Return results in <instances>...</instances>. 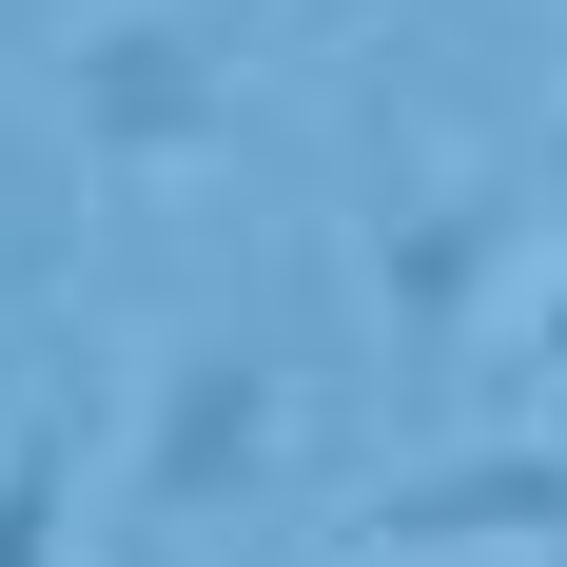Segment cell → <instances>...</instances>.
<instances>
[{
    "instance_id": "obj_1",
    "label": "cell",
    "mask_w": 567,
    "mask_h": 567,
    "mask_svg": "<svg viewBox=\"0 0 567 567\" xmlns=\"http://www.w3.org/2000/svg\"><path fill=\"white\" fill-rule=\"evenodd\" d=\"M216 99H235V40L176 20V0H99V20L59 40V137H79V176H176L216 137Z\"/></svg>"
},
{
    "instance_id": "obj_2",
    "label": "cell",
    "mask_w": 567,
    "mask_h": 567,
    "mask_svg": "<svg viewBox=\"0 0 567 567\" xmlns=\"http://www.w3.org/2000/svg\"><path fill=\"white\" fill-rule=\"evenodd\" d=\"M255 489H293V372L255 333L157 352V392H137V509H157V528H216V509H255Z\"/></svg>"
},
{
    "instance_id": "obj_3",
    "label": "cell",
    "mask_w": 567,
    "mask_h": 567,
    "mask_svg": "<svg viewBox=\"0 0 567 567\" xmlns=\"http://www.w3.org/2000/svg\"><path fill=\"white\" fill-rule=\"evenodd\" d=\"M548 255V196H528L509 157H451V176H411L392 235H372V313H392V352H470L489 333V293Z\"/></svg>"
},
{
    "instance_id": "obj_4",
    "label": "cell",
    "mask_w": 567,
    "mask_h": 567,
    "mask_svg": "<svg viewBox=\"0 0 567 567\" xmlns=\"http://www.w3.org/2000/svg\"><path fill=\"white\" fill-rule=\"evenodd\" d=\"M548 528H567V451H548V411H509L489 451H431L411 489H372L352 548H548Z\"/></svg>"
},
{
    "instance_id": "obj_5",
    "label": "cell",
    "mask_w": 567,
    "mask_h": 567,
    "mask_svg": "<svg viewBox=\"0 0 567 567\" xmlns=\"http://www.w3.org/2000/svg\"><path fill=\"white\" fill-rule=\"evenodd\" d=\"M0 567H79V411L0 431Z\"/></svg>"
},
{
    "instance_id": "obj_6",
    "label": "cell",
    "mask_w": 567,
    "mask_h": 567,
    "mask_svg": "<svg viewBox=\"0 0 567 567\" xmlns=\"http://www.w3.org/2000/svg\"><path fill=\"white\" fill-rule=\"evenodd\" d=\"M489 567H548V548H489Z\"/></svg>"
}]
</instances>
